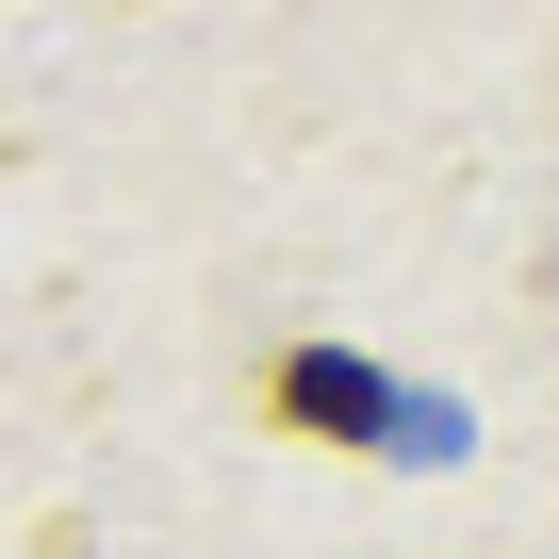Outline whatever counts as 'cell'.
Here are the masks:
<instances>
[{"label": "cell", "instance_id": "1", "mask_svg": "<svg viewBox=\"0 0 559 559\" xmlns=\"http://www.w3.org/2000/svg\"><path fill=\"white\" fill-rule=\"evenodd\" d=\"M280 412H297V428H379V379H362V362H313V346H297V362H280Z\"/></svg>", "mask_w": 559, "mask_h": 559}]
</instances>
